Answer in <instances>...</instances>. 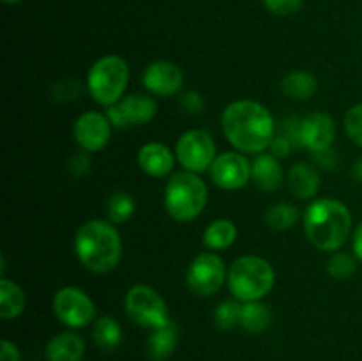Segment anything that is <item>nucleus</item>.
Returning <instances> with one entry per match:
<instances>
[{"instance_id":"1","label":"nucleus","mask_w":362,"mask_h":361,"mask_svg":"<svg viewBox=\"0 0 362 361\" xmlns=\"http://www.w3.org/2000/svg\"><path fill=\"white\" fill-rule=\"evenodd\" d=\"M221 127L230 144L247 154H262L276 134L272 113L253 99L230 103L221 113Z\"/></svg>"},{"instance_id":"2","label":"nucleus","mask_w":362,"mask_h":361,"mask_svg":"<svg viewBox=\"0 0 362 361\" xmlns=\"http://www.w3.org/2000/svg\"><path fill=\"white\" fill-rule=\"evenodd\" d=\"M74 250L81 264L92 273H110L122 258V239L110 219H90L78 229Z\"/></svg>"},{"instance_id":"3","label":"nucleus","mask_w":362,"mask_h":361,"mask_svg":"<svg viewBox=\"0 0 362 361\" xmlns=\"http://www.w3.org/2000/svg\"><path fill=\"white\" fill-rule=\"evenodd\" d=\"M352 230V214L336 198H318L304 212V234L317 250L336 251L345 244Z\"/></svg>"},{"instance_id":"4","label":"nucleus","mask_w":362,"mask_h":361,"mask_svg":"<svg viewBox=\"0 0 362 361\" xmlns=\"http://www.w3.org/2000/svg\"><path fill=\"white\" fill-rule=\"evenodd\" d=\"M274 280L276 275L271 262L257 255H244L230 265L226 283L233 299L250 303L264 299L274 287Z\"/></svg>"},{"instance_id":"5","label":"nucleus","mask_w":362,"mask_h":361,"mask_svg":"<svg viewBox=\"0 0 362 361\" xmlns=\"http://www.w3.org/2000/svg\"><path fill=\"white\" fill-rule=\"evenodd\" d=\"M207 184L194 172H177L165 188V209L179 223L193 222L207 205Z\"/></svg>"},{"instance_id":"6","label":"nucleus","mask_w":362,"mask_h":361,"mask_svg":"<svg viewBox=\"0 0 362 361\" xmlns=\"http://www.w3.org/2000/svg\"><path fill=\"white\" fill-rule=\"evenodd\" d=\"M129 84V66L119 55H105L95 60L87 74V91L95 103L112 106L122 99Z\"/></svg>"},{"instance_id":"7","label":"nucleus","mask_w":362,"mask_h":361,"mask_svg":"<svg viewBox=\"0 0 362 361\" xmlns=\"http://www.w3.org/2000/svg\"><path fill=\"white\" fill-rule=\"evenodd\" d=\"M126 314L141 328L158 329L168 324V306L161 294L148 285H134L124 299Z\"/></svg>"},{"instance_id":"8","label":"nucleus","mask_w":362,"mask_h":361,"mask_svg":"<svg viewBox=\"0 0 362 361\" xmlns=\"http://www.w3.org/2000/svg\"><path fill=\"white\" fill-rule=\"evenodd\" d=\"M226 278L228 271L223 258L214 251H205L197 255L187 268L186 285L197 296L209 297L225 285Z\"/></svg>"},{"instance_id":"9","label":"nucleus","mask_w":362,"mask_h":361,"mask_svg":"<svg viewBox=\"0 0 362 361\" xmlns=\"http://www.w3.org/2000/svg\"><path fill=\"white\" fill-rule=\"evenodd\" d=\"M175 156L184 170L202 173L211 170L216 159V144L204 130H189L180 134L175 145Z\"/></svg>"},{"instance_id":"10","label":"nucleus","mask_w":362,"mask_h":361,"mask_svg":"<svg viewBox=\"0 0 362 361\" xmlns=\"http://www.w3.org/2000/svg\"><path fill=\"white\" fill-rule=\"evenodd\" d=\"M53 314L67 328H85L95 321V304L78 287H64L53 296Z\"/></svg>"},{"instance_id":"11","label":"nucleus","mask_w":362,"mask_h":361,"mask_svg":"<svg viewBox=\"0 0 362 361\" xmlns=\"http://www.w3.org/2000/svg\"><path fill=\"white\" fill-rule=\"evenodd\" d=\"M211 179L221 190H240L251 180V163L240 152H223L212 163Z\"/></svg>"},{"instance_id":"12","label":"nucleus","mask_w":362,"mask_h":361,"mask_svg":"<svg viewBox=\"0 0 362 361\" xmlns=\"http://www.w3.org/2000/svg\"><path fill=\"white\" fill-rule=\"evenodd\" d=\"M112 122L105 113L85 112L74 122L73 133L81 151L99 152L108 145L110 138H112Z\"/></svg>"},{"instance_id":"13","label":"nucleus","mask_w":362,"mask_h":361,"mask_svg":"<svg viewBox=\"0 0 362 361\" xmlns=\"http://www.w3.org/2000/svg\"><path fill=\"white\" fill-rule=\"evenodd\" d=\"M141 81L151 94L170 98V96L179 94L182 88L184 73L177 64L168 62V60H156L145 67Z\"/></svg>"},{"instance_id":"14","label":"nucleus","mask_w":362,"mask_h":361,"mask_svg":"<svg viewBox=\"0 0 362 361\" xmlns=\"http://www.w3.org/2000/svg\"><path fill=\"white\" fill-rule=\"evenodd\" d=\"M336 138V122L329 113L315 112L300 120V145L311 152H322L332 147Z\"/></svg>"},{"instance_id":"15","label":"nucleus","mask_w":362,"mask_h":361,"mask_svg":"<svg viewBox=\"0 0 362 361\" xmlns=\"http://www.w3.org/2000/svg\"><path fill=\"white\" fill-rule=\"evenodd\" d=\"M172 151L165 144L159 142H148L138 151V165L147 176L151 177H165L173 170Z\"/></svg>"},{"instance_id":"16","label":"nucleus","mask_w":362,"mask_h":361,"mask_svg":"<svg viewBox=\"0 0 362 361\" xmlns=\"http://www.w3.org/2000/svg\"><path fill=\"white\" fill-rule=\"evenodd\" d=\"M122 119L127 126H144L151 122L158 113V105L154 98L147 94H131L117 103Z\"/></svg>"},{"instance_id":"17","label":"nucleus","mask_w":362,"mask_h":361,"mask_svg":"<svg viewBox=\"0 0 362 361\" xmlns=\"http://www.w3.org/2000/svg\"><path fill=\"white\" fill-rule=\"evenodd\" d=\"M251 180L260 191H276L283 180V168L272 154H257L251 163Z\"/></svg>"},{"instance_id":"18","label":"nucleus","mask_w":362,"mask_h":361,"mask_svg":"<svg viewBox=\"0 0 362 361\" xmlns=\"http://www.w3.org/2000/svg\"><path fill=\"white\" fill-rule=\"evenodd\" d=\"M85 354V342L76 333H60L46 345L48 361H81Z\"/></svg>"},{"instance_id":"19","label":"nucleus","mask_w":362,"mask_h":361,"mask_svg":"<svg viewBox=\"0 0 362 361\" xmlns=\"http://www.w3.org/2000/svg\"><path fill=\"white\" fill-rule=\"evenodd\" d=\"M288 186L293 197L300 198V200H308V198H313L318 193L320 176L315 170V166L303 161L296 163L288 172Z\"/></svg>"},{"instance_id":"20","label":"nucleus","mask_w":362,"mask_h":361,"mask_svg":"<svg viewBox=\"0 0 362 361\" xmlns=\"http://www.w3.org/2000/svg\"><path fill=\"white\" fill-rule=\"evenodd\" d=\"M177 342H179V331H177V326L170 321L161 328L152 329L147 340V356L152 361L168 360L175 350Z\"/></svg>"},{"instance_id":"21","label":"nucleus","mask_w":362,"mask_h":361,"mask_svg":"<svg viewBox=\"0 0 362 361\" xmlns=\"http://www.w3.org/2000/svg\"><path fill=\"white\" fill-rule=\"evenodd\" d=\"M27 306V296L18 283L11 280H0V317L4 321H11L23 314Z\"/></svg>"},{"instance_id":"22","label":"nucleus","mask_w":362,"mask_h":361,"mask_svg":"<svg viewBox=\"0 0 362 361\" xmlns=\"http://www.w3.org/2000/svg\"><path fill=\"white\" fill-rule=\"evenodd\" d=\"M92 340L95 347L103 353H113L122 342V328L119 322L110 315L95 319L94 328H92Z\"/></svg>"},{"instance_id":"23","label":"nucleus","mask_w":362,"mask_h":361,"mask_svg":"<svg viewBox=\"0 0 362 361\" xmlns=\"http://www.w3.org/2000/svg\"><path fill=\"white\" fill-rule=\"evenodd\" d=\"M237 239V227L232 219L219 218L212 222L204 232V244L209 250H226L232 246Z\"/></svg>"},{"instance_id":"24","label":"nucleus","mask_w":362,"mask_h":361,"mask_svg":"<svg viewBox=\"0 0 362 361\" xmlns=\"http://www.w3.org/2000/svg\"><path fill=\"white\" fill-rule=\"evenodd\" d=\"M318 81L315 74L306 71H292L281 80V91L290 99H310L317 92Z\"/></svg>"},{"instance_id":"25","label":"nucleus","mask_w":362,"mask_h":361,"mask_svg":"<svg viewBox=\"0 0 362 361\" xmlns=\"http://www.w3.org/2000/svg\"><path fill=\"white\" fill-rule=\"evenodd\" d=\"M247 333H264L271 326V311L262 301L243 303L240 310V324Z\"/></svg>"},{"instance_id":"26","label":"nucleus","mask_w":362,"mask_h":361,"mask_svg":"<svg viewBox=\"0 0 362 361\" xmlns=\"http://www.w3.org/2000/svg\"><path fill=\"white\" fill-rule=\"evenodd\" d=\"M297 218H299V211H297L296 205L279 202V204H274L265 212L264 219L269 229L276 230V232H285V230L292 229L296 225Z\"/></svg>"},{"instance_id":"27","label":"nucleus","mask_w":362,"mask_h":361,"mask_svg":"<svg viewBox=\"0 0 362 361\" xmlns=\"http://www.w3.org/2000/svg\"><path fill=\"white\" fill-rule=\"evenodd\" d=\"M133 212L134 200L129 193L119 191V193H113L106 202V214H108V219L113 225L126 223L133 216Z\"/></svg>"},{"instance_id":"28","label":"nucleus","mask_w":362,"mask_h":361,"mask_svg":"<svg viewBox=\"0 0 362 361\" xmlns=\"http://www.w3.org/2000/svg\"><path fill=\"white\" fill-rule=\"evenodd\" d=\"M240 310H243V303L237 299L223 301L218 304L214 310V324L216 328L221 331H228L235 326L240 324Z\"/></svg>"},{"instance_id":"29","label":"nucleus","mask_w":362,"mask_h":361,"mask_svg":"<svg viewBox=\"0 0 362 361\" xmlns=\"http://www.w3.org/2000/svg\"><path fill=\"white\" fill-rule=\"evenodd\" d=\"M357 257L346 251H336L327 262V273L334 280H349L357 269Z\"/></svg>"},{"instance_id":"30","label":"nucleus","mask_w":362,"mask_h":361,"mask_svg":"<svg viewBox=\"0 0 362 361\" xmlns=\"http://www.w3.org/2000/svg\"><path fill=\"white\" fill-rule=\"evenodd\" d=\"M343 124H345V131L346 134H349L350 140L356 145H359V147H362V103L352 106V108L346 112Z\"/></svg>"},{"instance_id":"31","label":"nucleus","mask_w":362,"mask_h":361,"mask_svg":"<svg viewBox=\"0 0 362 361\" xmlns=\"http://www.w3.org/2000/svg\"><path fill=\"white\" fill-rule=\"evenodd\" d=\"M81 84L74 78H66V80H59L52 88V94L57 101L67 103L76 99L81 94Z\"/></svg>"},{"instance_id":"32","label":"nucleus","mask_w":362,"mask_h":361,"mask_svg":"<svg viewBox=\"0 0 362 361\" xmlns=\"http://www.w3.org/2000/svg\"><path fill=\"white\" fill-rule=\"evenodd\" d=\"M264 6L278 16H292L303 7V0H264Z\"/></svg>"},{"instance_id":"33","label":"nucleus","mask_w":362,"mask_h":361,"mask_svg":"<svg viewBox=\"0 0 362 361\" xmlns=\"http://www.w3.org/2000/svg\"><path fill=\"white\" fill-rule=\"evenodd\" d=\"M180 106H182L187 113H193V115H197V113L204 112L205 103L198 92L189 91V92H184V94L180 96Z\"/></svg>"},{"instance_id":"34","label":"nucleus","mask_w":362,"mask_h":361,"mask_svg":"<svg viewBox=\"0 0 362 361\" xmlns=\"http://www.w3.org/2000/svg\"><path fill=\"white\" fill-rule=\"evenodd\" d=\"M269 149H271V154L276 156V158H286V156L290 154V151L293 149V144L285 137V134L276 133L271 145H269Z\"/></svg>"},{"instance_id":"35","label":"nucleus","mask_w":362,"mask_h":361,"mask_svg":"<svg viewBox=\"0 0 362 361\" xmlns=\"http://www.w3.org/2000/svg\"><path fill=\"white\" fill-rule=\"evenodd\" d=\"M88 166H90V159H88L87 151L78 152L76 156H73V158H71L69 170L74 173V176H83V173L88 170Z\"/></svg>"},{"instance_id":"36","label":"nucleus","mask_w":362,"mask_h":361,"mask_svg":"<svg viewBox=\"0 0 362 361\" xmlns=\"http://www.w3.org/2000/svg\"><path fill=\"white\" fill-rule=\"evenodd\" d=\"M0 361H21L20 350L11 340H2L0 343Z\"/></svg>"},{"instance_id":"37","label":"nucleus","mask_w":362,"mask_h":361,"mask_svg":"<svg viewBox=\"0 0 362 361\" xmlns=\"http://www.w3.org/2000/svg\"><path fill=\"white\" fill-rule=\"evenodd\" d=\"M315 159H317L318 165H322L324 168H332V166L336 165V161H338V156H336V152L331 149H327V151H322V152H315Z\"/></svg>"},{"instance_id":"38","label":"nucleus","mask_w":362,"mask_h":361,"mask_svg":"<svg viewBox=\"0 0 362 361\" xmlns=\"http://www.w3.org/2000/svg\"><path fill=\"white\" fill-rule=\"evenodd\" d=\"M354 255L357 257V260L362 262V222L354 232Z\"/></svg>"},{"instance_id":"39","label":"nucleus","mask_w":362,"mask_h":361,"mask_svg":"<svg viewBox=\"0 0 362 361\" xmlns=\"http://www.w3.org/2000/svg\"><path fill=\"white\" fill-rule=\"evenodd\" d=\"M352 173H354V177H356V179L359 180V183H362V158L356 163V166H354Z\"/></svg>"},{"instance_id":"40","label":"nucleus","mask_w":362,"mask_h":361,"mask_svg":"<svg viewBox=\"0 0 362 361\" xmlns=\"http://www.w3.org/2000/svg\"><path fill=\"white\" fill-rule=\"evenodd\" d=\"M4 4H9V6H14V4H20L23 2V0H2Z\"/></svg>"}]
</instances>
